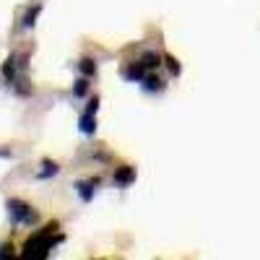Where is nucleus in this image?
<instances>
[{"label": "nucleus", "mask_w": 260, "mask_h": 260, "mask_svg": "<svg viewBox=\"0 0 260 260\" xmlns=\"http://www.w3.org/2000/svg\"><path fill=\"white\" fill-rule=\"evenodd\" d=\"M102 180L99 177H91V180H81V182H76V192H78V198L83 201V203H91L94 201V190H96V185H99Z\"/></svg>", "instance_id": "20e7f679"}, {"label": "nucleus", "mask_w": 260, "mask_h": 260, "mask_svg": "<svg viewBox=\"0 0 260 260\" xmlns=\"http://www.w3.org/2000/svg\"><path fill=\"white\" fill-rule=\"evenodd\" d=\"M55 232H57V224H47L42 232H37L34 237H29L26 245H24V257H47L62 242V234L52 237Z\"/></svg>", "instance_id": "f257e3e1"}, {"label": "nucleus", "mask_w": 260, "mask_h": 260, "mask_svg": "<svg viewBox=\"0 0 260 260\" xmlns=\"http://www.w3.org/2000/svg\"><path fill=\"white\" fill-rule=\"evenodd\" d=\"M16 76H18V62H16V55H11L6 62H3V78L8 83H16Z\"/></svg>", "instance_id": "6e6552de"}, {"label": "nucleus", "mask_w": 260, "mask_h": 260, "mask_svg": "<svg viewBox=\"0 0 260 260\" xmlns=\"http://www.w3.org/2000/svg\"><path fill=\"white\" fill-rule=\"evenodd\" d=\"M146 65L143 62H133V65H127L125 68V73H122V78L125 81H130V83H141L143 78H146Z\"/></svg>", "instance_id": "39448f33"}, {"label": "nucleus", "mask_w": 260, "mask_h": 260, "mask_svg": "<svg viewBox=\"0 0 260 260\" xmlns=\"http://www.w3.org/2000/svg\"><path fill=\"white\" fill-rule=\"evenodd\" d=\"M96 110H99V96H94L89 102V107H86V112H94V115H96Z\"/></svg>", "instance_id": "dca6fc26"}, {"label": "nucleus", "mask_w": 260, "mask_h": 260, "mask_svg": "<svg viewBox=\"0 0 260 260\" xmlns=\"http://www.w3.org/2000/svg\"><path fill=\"white\" fill-rule=\"evenodd\" d=\"M141 83H143V89H146L148 94H154V91H161V89H164V81H161L159 76H146Z\"/></svg>", "instance_id": "1a4fd4ad"}, {"label": "nucleus", "mask_w": 260, "mask_h": 260, "mask_svg": "<svg viewBox=\"0 0 260 260\" xmlns=\"http://www.w3.org/2000/svg\"><path fill=\"white\" fill-rule=\"evenodd\" d=\"M78 130L83 136H94L96 133V117H94V112H83L78 117Z\"/></svg>", "instance_id": "423d86ee"}, {"label": "nucleus", "mask_w": 260, "mask_h": 260, "mask_svg": "<svg viewBox=\"0 0 260 260\" xmlns=\"http://www.w3.org/2000/svg\"><path fill=\"white\" fill-rule=\"evenodd\" d=\"M164 62H167V68H169V73H172V76H180V71H182V65L177 62V57H172V55H167V57H164Z\"/></svg>", "instance_id": "4468645a"}, {"label": "nucleus", "mask_w": 260, "mask_h": 260, "mask_svg": "<svg viewBox=\"0 0 260 260\" xmlns=\"http://www.w3.org/2000/svg\"><path fill=\"white\" fill-rule=\"evenodd\" d=\"M42 167H45V169H39V172H37V177H39V180H50V177H55L57 172H60V167H57L55 161H42Z\"/></svg>", "instance_id": "f8f14e48"}, {"label": "nucleus", "mask_w": 260, "mask_h": 260, "mask_svg": "<svg viewBox=\"0 0 260 260\" xmlns=\"http://www.w3.org/2000/svg\"><path fill=\"white\" fill-rule=\"evenodd\" d=\"M6 208H8V219H11L13 226H31V224H37V219H39V213H37L29 203H24V201L11 198V201L6 203Z\"/></svg>", "instance_id": "f03ea898"}, {"label": "nucleus", "mask_w": 260, "mask_h": 260, "mask_svg": "<svg viewBox=\"0 0 260 260\" xmlns=\"http://www.w3.org/2000/svg\"><path fill=\"white\" fill-rule=\"evenodd\" d=\"M78 71H81V76H86V78H94V76H96V62H94L91 57H83V60L78 62Z\"/></svg>", "instance_id": "9b49d317"}, {"label": "nucleus", "mask_w": 260, "mask_h": 260, "mask_svg": "<svg viewBox=\"0 0 260 260\" xmlns=\"http://www.w3.org/2000/svg\"><path fill=\"white\" fill-rule=\"evenodd\" d=\"M161 60H164V57H161L159 52H154V50H148V52H146V55L141 57V62L146 65L148 71H154V68H159V65H161Z\"/></svg>", "instance_id": "9d476101"}, {"label": "nucleus", "mask_w": 260, "mask_h": 260, "mask_svg": "<svg viewBox=\"0 0 260 260\" xmlns=\"http://www.w3.org/2000/svg\"><path fill=\"white\" fill-rule=\"evenodd\" d=\"M8 255H13V245H0V257H8Z\"/></svg>", "instance_id": "2eb2a0df"}, {"label": "nucleus", "mask_w": 260, "mask_h": 260, "mask_svg": "<svg viewBox=\"0 0 260 260\" xmlns=\"http://www.w3.org/2000/svg\"><path fill=\"white\" fill-rule=\"evenodd\" d=\"M86 91H89V78H86V76L76 78V83H73V96H86Z\"/></svg>", "instance_id": "ddd939ff"}, {"label": "nucleus", "mask_w": 260, "mask_h": 260, "mask_svg": "<svg viewBox=\"0 0 260 260\" xmlns=\"http://www.w3.org/2000/svg\"><path fill=\"white\" fill-rule=\"evenodd\" d=\"M39 13H42V3L29 6V8H26V13H24V18H21V26H24V29H34L37 16H39Z\"/></svg>", "instance_id": "0eeeda50"}, {"label": "nucleus", "mask_w": 260, "mask_h": 260, "mask_svg": "<svg viewBox=\"0 0 260 260\" xmlns=\"http://www.w3.org/2000/svg\"><path fill=\"white\" fill-rule=\"evenodd\" d=\"M112 182H115L117 187H130V185L136 182V167H127V164L117 167L115 175H112Z\"/></svg>", "instance_id": "7ed1b4c3"}]
</instances>
